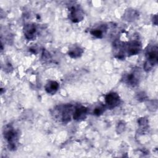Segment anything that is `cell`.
I'll list each match as a JSON object with an SVG mask.
<instances>
[{
  "label": "cell",
  "instance_id": "6da1fadb",
  "mask_svg": "<svg viewBox=\"0 0 158 158\" xmlns=\"http://www.w3.org/2000/svg\"><path fill=\"white\" fill-rule=\"evenodd\" d=\"M146 60L144 63V70H150L157 62V47L156 45L148 48L146 52Z\"/></svg>",
  "mask_w": 158,
  "mask_h": 158
},
{
  "label": "cell",
  "instance_id": "7a4b0ae2",
  "mask_svg": "<svg viewBox=\"0 0 158 158\" xmlns=\"http://www.w3.org/2000/svg\"><path fill=\"white\" fill-rule=\"evenodd\" d=\"M4 138L7 141L10 149L14 150L18 143V133L12 128H9L4 131Z\"/></svg>",
  "mask_w": 158,
  "mask_h": 158
},
{
  "label": "cell",
  "instance_id": "3957f363",
  "mask_svg": "<svg viewBox=\"0 0 158 158\" xmlns=\"http://www.w3.org/2000/svg\"><path fill=\"white\" fill-rule=\"evenodd\" d=\"M69 10V18L73 22H78L83 19V14L79 7L72 6Z\"/></svg>",
  "mask_w": 158,
  "mask_h": 158
},
{
  "label": "cell",
  "instance_id": "277c9868",
  "mask_svg": "<svg viewBox=\"0 0 158 158\" xmlns=\"http://www.w3.org/2000/svg\"><path fill=\"white\" fill-rule=\"evenodd\" d=\"M105 101L107 106L110 108H113L118 105L120 102V98L116 93H108L105 97Z\"/></svg>",
  "mask_w": 158,
  "mask_h": 158
},
{
  "label": "cell",
  "instance_id": "5b68a950",
  "mask_svg": "<svg viewBox=\"0 0 158 158\" xmlns=\"http://www.w3.org/2000/svg\"><path fill=\"white\" fill-rule=\"evenodd\" d=\"M125 48L128 55H135L140 51L141 44L137 41H133L128 43Z\"/></svg>",
  "mask_w": 158,
  "mask_h": 158
},
{
  "label": "cell",
  "instance_id": "8992f818",
  "mask_svg": "<svg viewBox=\"0 0 158 158\" xmlns=\"http://www.w3.org/2000/svg\"><path fill=\"white\" fill-rule=\"evenodd\" d=\"M36 33V28L34 24H26L24 27V34L28 40H32L35 38Z\"/></svg>",
  "mask_w": 158,
  "mask_h": 158
},
{
  "label": "cell",
  "instance_id": "52a82bcc",
  "mask_svg": "<svg viewBox=\"0 0 158 158\" xmlns=\"http://www.w3.org/2000/svg\"><path fill=\"white\" fill-rule=\"evenodd\" d=\"M87 114V109L85 107L80 106L74 109L73 114V118L77 120H81L85 119Z\"/></svg>",
  "mask_w": 158,
  "mask_h": 158
},
{
  "label": "cell",
  "instance_id": "ba28073f",
  "mask_svg": "<svg viewBox=\"0 0 158 158\" xmlns=\"http://www.w3.org/2000/svg\"><path fill=\"white\" fill-rule=\"evenodd\" d=\"M139 72H133L130 73H128L126 77H125V80L126 82L131 85L132 86H135L138 84L139 79Z\"/></svg>",
  "mask_w": 158,
  "mask_h": 158
},
{
  "label": "cell",
  "instance_id": "9c48e42d",
  "mask_svg": "<svg viewBox=\"0 0 158 158\" xmlns=\"http://www.w3.org/2000/svg\"><path fill=\"white\" fill-rule=\"evenodd\" d=\"M59 86V85L57 82L55 81H50L45 86V89L48 93L54 94L57 91Z\"/></svg>",
  "mask_w": 158,
  "mask_h": 158
},
{
  "label": "cell",
  "instance_id": "30bf717a",
  "mask_svg": "<svg viewBox=\"0 0 158 158\" xmlns=\"http://www.w3.org/2000/svg\"><path fill=\"white\" fill-rule=\"evenodd\" d=\"M83 53V50L79 47H75L69 51V55L72 58H77L80 57Z\"/></svg>",
  "mask_w": 158,
  "mask_h": 158
},
{
  "label": "cell",
  "instance_id": "8fae6325",
  "mask_svg": "<svg viewBox=\"0 0 158 158\" xmlns=\"http://www.w3.org/2000/svg\"><path fill=\"white\" fill-rule=\"evenodd\" d=\"M91 33L97 37V38H102V35H103V31L102 30V29H100V28H97V29H93L91 30Z\"/></svg>",
  "mask_w": 158,
  "mask_h": 158
},
{
  "label": "cell",
  "instance_id": "7c38bea8",
  "mask_svg": "<svg viewBox=\"0 0 158 158\" xmlns=\"http://www.w3.org/2000/svg\"><path fill=\"white\" fill-rule=\"evenodd\" d=\"M104 111V109L103 107H96L94 110V114L96 115H99L100 114H101Z\"/></svg>",
  "mask_w": 158,
  "mask_h": 158
},
{
  "label": "cell",
  "instance_id": "4fadbf2b",
  "mask_svg": "<svg viewBox=\"0 0 158 158\" xmlns=\"http://www.w3.org/2000/svg\"><path fill=\"white\" fill-rule=\"evenodd\" d=\"M124 128H125V126H124V125L123 123L122 124H119L118 125V127L117 128V129H118V132L120 133V130H122V132L123 131V130H124Z\"/></svg>",
  "mask_w": 158,
  "mask_h": 158
}]
</instances>
